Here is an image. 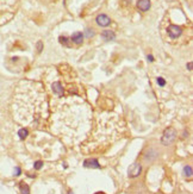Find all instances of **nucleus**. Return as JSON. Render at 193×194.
Returning a JSON list of instances; mask_svg holds the SVG:
<instances>
[{
    "label": "nucleus",
    "mask_w": 193,
    "mask_h": 194,
    "mask_svg": "<svg viewBox=\"0 0 193 194\" xmlns=\"http://www.w3.org/2000/svg\"><path fill=\"white\" fill-rule=\"evenodd\" d=\"M167 32H168V35L170 38H178V37H180L181 34H182V29H181L180 26H178V25H174V24H172V25H169L168 29H167Z\"/></svg>",
    "instance_id": "2"
},
{
    "label": "nucleus",
    "mask_w": 193,
    "mask_h": 194,
    "mask_svg": "<svg viewBox=\"0 0 193 194\" xmlns=\"http://www.w3.org/2000/svg\"><path fill=\"white\" fill-rule=\"evenodd\" d=\"M96 22L99 26L105 28V26H109L110 24H111V19H110V17H107L106 14H99V16L96 18Z\"/></svg>",
    "instance_id": "4"
},
{
    "label": "nucleus",
    "mask_w": 193,
    "mask_h": 194,
    "mask_svg": "<svg viewBox=\"0 0 193 194\" xmlns=\"http://www.w3.org/2000/svg\"><path fill=\"white\" fill-rule=\"evenodd\" d=\"M176 136H178V134H176L175 129H173V128H167V129L163 131L162 137H161L162 145H166V147L170 145L176 139Z\"/></svg>",
    "instance_id": "1"
},
{
    "label": "nucleus",
    "mask_w": 193,
    "mask_h": 194,
    "mask_svg": "<svg viewBox=\"0 0 193 194\" xmlns=\"http://www.w3.org/2000/svg\"><path fill=\"white\" fill-rule=\"evenodd\" d=\"M72 41L75 43V44H81L82 41H84V35H82V32H80V31H76V32H74L72 35Z\"/></svg>",
    "instance_id": "9"
},
{
    "label": "nucleus",
    "mask_w": 193,
    "mask_h": 194,
    "mask_svg": "<svg viewBox=\"0 0 193 194\" xmlns=\"http://www.w3.org/2000/svg\"><path fill=\"white\" fill-rule=\"evenodd\" d=\"M51 88H53V92H54V93H55L56 95L61 97V95L63 94V87H62L61 82H59V81H56V82L53 83Z\"/></svg>",
    "instance_id": "8"
},
{
    "label": "nucleus",
    "mask_w": 193,
    "mask_h": 194,
    "mask_svg": "<svg viewBox=\"0 0 193 194\" xmlns=\"http://www.w3.org/2000/svg\"><path fill=\"white\" fill-rule=\"evenodd\" d=\"M19 189H20V193L22 194H30V187L26 185L25 182H19Z\"/></svg>",
    "instance_id": "12"
},
{
    "label": "nucleus",
    "mask_w": 193,
    "mask_h": 194,
    "mask_svg": "<svg viewBox=\"0 0 193 194\" xmlns=\"http://www.w3.org/2000/svg\"><path fill=\"white\" fill-rule=\"evenodd\" d=\"M37 50H38V53H41L43 50V43L41 41L37 42Z\"/></svg>",
    "instance_id": "18"
},
{
    "label": "nucleus",
    "mask_w": 193,
    "mask_h": 194,
    "mask_svg": "<svg viewBox=\"0 0 193 194\" xmlns=\"http://www.w3.org/2000/svg\"><path fill=\"white\" fill-rule=\"evenodd\" d=\"M147 59H148L149 62H153V61H154V56H153V55H148V56H147Z\"/></svg>",
    "instance_id": "21"
},
{
    "label": "nucleus",
    "mask_w": 193,
    "mask_h": 194,
    "mask_svg": "<svg viewBox=\"0 0 193 194\" xmlns=\"http://www.w3.org/2000/svg\"><path fill=\"white\" fill-rule=\"evenodd\" d=\"M85 168H94V169H100L99 161L96 159H87L84 161Z\"/></svg>",
    "instance_id": "5"
},
{
    "label": "nucleus",
    "mask_w": 193,
    "mask_h": 194,
    "mask_svg": "<svg viewBox=\"0 0 193 194\" xmlns=\"http://www.w3.org/2000/svg\"><path fill=\"white\" fill-rule=\"evenodd\" d=\"M186 67H187L188 71H192V62H188V63L186 65Z\"/></svg>",
    "instance_id": "20"
},
{
    "label": "nucleus",
    "mask_w": 193,
    "mask_h": 194,
    "mask_svg": "<svg viewBox=\"0 0 193 194\" xmlns=\"http://www.w3.org/2000/svg\"><path fill=\"white\" fill-rule=\"evenodd\" d=\"M102 38H103L105 42H110V41H115L116 38V35L113 31H111V30H105L102 32Z\"/></svg>",
    "instance_id": "7"
},
{
    "label": "nucleus",
    "mask_w": 193,
    "mask_h": 194,
    "mask_svg": "<svg viewBox=\"0 0 193 194\" xmlns=\"http://www.w3.org/2000/svg\"><path fill=\"white\" fill-rule=\"evenodd\" d=\"M193 174V170H192V167L191 165H185L184 168H182V175L185 177H191Z\"/></svg>",
    "instance_id": "11"
},
{
    "label": "nucleus",
    "mask_w": 193,
    "mask_h": 194,
    "mask_svg": "<svg viewBox=\"0 0 193 194\" xmlns=\"http://www.w3.org/2000/svg\"><path fill=\"white\" fill-rule=\"evenodd\" d=\"M42 167H43V162H42V161H36V162H35V165H34V168H35L36 170L42 169Z\"/></svg>",
    "instance_id": "15"
},
{
    "label": "nucleus",
    "mask_w": 193,
    "mask_h": 194,
    "mask_svg": "<svg viewBox=\"0 0 193 194\" xmlns=\"http://www.w3.org/2000/svg\"><path fill=\"white\" fill-rule=\"evenodd\" d=\"M59 41H60L61 44H63V45H68V38H67V37H62V36H61L60 38H59Z\"/></svg>",
    "instance_id": "17"
},
{
    "label": "nucleus",
    "mask_w": 193,
    "mask_h": 194,
    "mask_svg": "<svg viewBox=\"0 0 193 194\" xmlns=\"http://www.w3.org/2000/svg\"><path fill=\"white\" fill-rule=\"evenodd\" d=\"M156 82L159 86H161V87H163L164 85H166V80L163 79V77H157L156 79Z\"/></svg>",
    "instance_id": "16"
},
{
    "label": "nucleus",
    "mask_w": 193,
    "mask_h": 194,
    "mask_svg": "<svg viewBox=\"0 0 193 194\" xmlns=\"http://www.w3.org/2000/svg\"><path fill=\"white\" fill-rule=\"evenodd\" d=\"M20 173H22V169H20L19 167H17V168L14 169V175H16V176H18V175H20Z\"/></svg>",
    "instance_id": "19"
},
{
    "label": "nucleus",
    "mask_w": 193,
    "mask_h": 194,
    "mask_svg": "<svg viewBox=\"0 0 193 194\" xmlns=\"http://www.w3.org/2000/svg\"><path fill=\"white\" fill-rule=\"evenodd\" d=\"M187 136H188V132H186V131H184V134H182V136H181V138L184 139V138H186Z\"/></svg>",
    "instance_id": "22"
},
{
    "label": "nucleus",
    "mask_w": 193,
    "mask_h": 194,
    "mask_svg": "<svg viewBox=\"0 0 193 194\" xmlns=\"http://www.w3.org/2000/svg\"><path fill=\"white\" fill-rule=\"evenodd\" d=\"M82 35H84V37H87V38H92L93 36L96 35V32H94V30H93V29H86L84 31V34H82Z\"/></svg>",
    "instance_id": "13"
},
{
    "label": "nucleus",
    "mask_w": 193,
    "mask_h": 194,
    "mask_svg": "<svg viewBox=\"0 0 193 194\" xmlns=\"http://www.w3.org/2000/svg\"><path fill=\"white\" fill-rule=\"evenodd\" d=\"M156 157H157V153L154 149H149V151L145 154V156H144L145 161H149V162H151L153 160H155Z\"/></svg>",
    "instance_id": "10"
},
{
    "label": "nucleus",
    "mask_w": 193,
    "mask_h": 194,
    "mask_svg": "<svg viewBox=\"0 0 193 194\" xmlns=\"http://www.w3.org/2000/svg\"><path fill=\"white\" fill-rule=\"evenodd\" d=\"M150 6H151L150 0H138V1H137V7H138L142 12L148 11V10L150 8Z\"/></svg>",
    "instance_id": "6"
},
{
    "label": "nucleus",
    "mask_w": 193,
    "mask_h": 194,
    "mask_svg": "<svg viewBox=\"0 0 193 194\" xmlns=\"http://www.w3.org/2000/svg\"><path fill=\"white\" fill-rule=\"evenodd\" d=\"M141 171H142V165H139V163H137V162H135L133 165H131L129 167L128 175H129V177H137L139 176Z\"/></svg>",
    "instance_id": "3"
},
{
    "label": "nucleus",
    "mask_w": 193,
    "mask_h": 194,
    "mask_svg": "<svg viewBox=\"0 0 193 194\" xmlns=\"http://www.w3.org/2000/svg\"><path fill=\"white\" fill-rule=\"evenodd\" d=\"M28 135H29V131L26 129H20L18 131V136L20 139H25V138L28 137Z\"/></svg>",
    "instance_id": "14"
}]
</instances>
